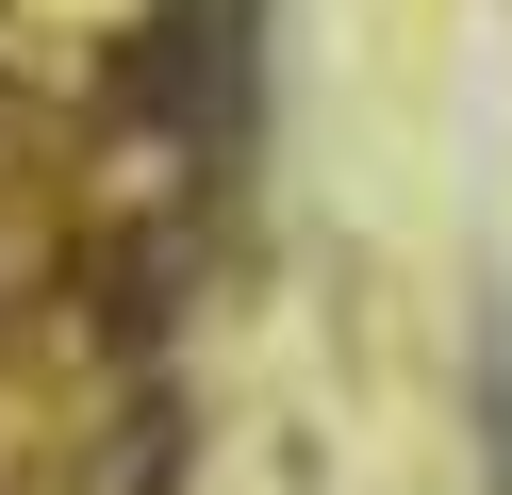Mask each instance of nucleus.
Wrapping results in <instances>:
<instances>
[{
  "label": "nucleus",
  "instance_id": "nucleus-1",
  "mask_svg": "<svg viewBox=\"0 0 512 495\" xmlns=\"http://www.w3.org/2000/svg\"><path fill=\"white\" fill-rule=\"evenodd\" d=\"M479 495H512V330L479 314Z\"/></svg>",
  "mask_w": 512,
  "mask_h": 495
}]
</instances>
